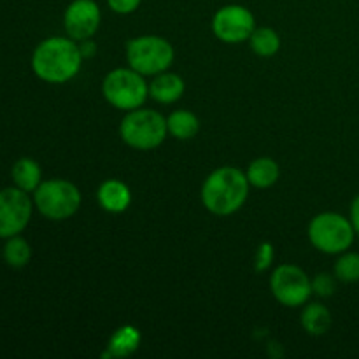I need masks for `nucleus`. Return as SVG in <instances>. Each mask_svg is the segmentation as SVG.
Segmentation results:
<instances>
[{
  "label": "nucleus",
  "instance_id": "20",
  "mask_svg": "<svg viewBox=\"0 0 359 359\" xmlns=\"http://www.w3.org/2000/svg\"><path fill=\"white\" fill-rule=\"evenodd\" d=\"M251 41L252 51L258 56H263V58H269V56H273L280 48V37L276 30L272 28H255V32L249 37Z\"/></svg>",
  "mask_w": 359,
  "mask_h": 359
},
{
  "label": "nucleus",
  "instance_id": "3",
  "mask_svg": "<svg viewBox=\"0 0 359 359\" xmlns=\"http://www.w3.org/2000/svg\"><path fill=\"white\" fill-rule=\"evenodd\" d=\"M167 119L151 109H133L123 118L119 135L133 149L149 151L161 146L167 137Z\"/></svg>",
  "mask_w": 359,
  "mask_h": 359
},
{
  "label": "nucleus",
  "instance_id": "7",
  "mask_svg": "<svg viewBox=\"0 0 359 359\" xmlns=\"http://www.w3.org/2000/svg\"><path fill=\"white\" fill-rule=\"evenodd\" d=\"M104 97L112 107L119 111H133L146 102L149 86L144 81L142 74L130 69H116L105 76L102 84Z\"/></svg>",
  "mask_w": 359,
  "mask_h": 359
},
{
  "label": "nucleus",
  "instance_id": "15",
  "mask_svg": "<svg viewBox=\"0 0 359 359\" xmlns=\"http://www.w3.org/2000/svg\"><path fill=\"white\" fill-rule=\"evenodd\" d=\"M14 186L27 193H34L42 182V170L32 158H20L13 167Z\"/></svg>",
  "mask_w": 359,
  "mask_h": 359
},
{
  "label": "nucleus",
  "instance_id": "12",
  "mask_svg": "<svg viewBox=\"0 0 359 359\" xmlns=\"http://www.w3.org/2000/svg\"><path fill=\"white\" fill-rule=\"evenodd\" d=\"M97 196L102 209L112 214L125 212L130 207V203H132L130 188L125 182L118 181V179H109V181L102 182L97 191Z\"/></svg>",
  "mask_w": 359,
  "mask_h": 359
},
{
  "label": "nucleus",
  "instance_id": "23",
  "mask_svg": "<svg viewBox=\"0 0 359 359\" xmlns=\"http://www.w3.org/2000/svg\"><path fill=\"white\" fill-rule=\"evenodd\" d=\"M273 262V248L272 244H269V242H263L262 245H259L258 252H256V270L258 272H263V270L269 269L270 265H272Z\"/></svg>",
  "mask_w": 359,
  "mask_h": 359
},
{
  "label": "nucleus",
  "instance_id": "11",
  "mask_svg": "<svg viewBox=\"0 0 359 359\" xmlns=\"http://www.w3.org/2000/svg\"><path fill=\"white\" fill-rule=\"evenodd\" d=\"M100 7L95 0H74L63 14V27L70 39L83 42L93 37L100 27Z\"/></svg>",
  "mask_w": 359,
  "mask_h": 359
},
{
  "label": "nucleus",
  "instance_id": "18",
  "mask_svg": "<svg viewBox=\"0 0 359 359\" xmlns=\"http://www.w3.org/2000/svg\"><path fill=\"white\" fill-rule=\"evenodd\" d=\"M167 128L170 135L175 139L188 140L198 133L200 121L193 112L189 111H174L167 119Z\"/></svg>",
  "mask_w": 359,
  "mask_h": 359
},
{
  "label": "nucleus",
  "instance_id": "5",
  "mask_svg": "<svg viewBox=\"0 0 359 359\" xmlns=\"http://www.w3.org/2000/svg\"><path fill=\"white\" fill-rule=\"evenodd\" d=\"M126 60L133 70L142 76H156L165 72L174 62V48L158 35L135 37L126 44Z\"/></svg>",
  "mask_w": 359,
  "mask_h": 359
},
{
  "label": "nucleus",
  "instance_id": "4",
  "mask_svg": "<svg viewBox=\"0 0 359 359\" xmlns=\"http://www.w3.org/2000/svg\"><path fill=\"white\" fill-rule=\"evenodd\" d=\"M353 223L337 212L318 214L309 224V238L318 251L326 255H342L354 242Z\"/></svg>",
  "mask_w": 359,
  "mask_h": 359
},
{
  "label": "nucleus",
  "instance_id": "21",
  "mask_svg": "<svg viewBox=\"0 0 359 359\" xmlns=\"http://www.w3.org/2000/svg\"><path fill=\"white\" fill-rule=\"evenodd\" d=\"M335 277L342 283L359 280V252H342L335 263Z\"/></svg>",
  "mask_w": 359,
  "mask_h": 359
},
{
  "label": "nucleus",
  "instance_id": "8",
  "mask_svg": "<svg viewBox=\"0 0 359 359\" xmlns=\"http://www.w3.org/2000/svg\"><path fill=\"white\" fill-rule=\"evenodd\" d=\"M270 287L279 304L286 307H300L312 294V280L294 265H280L270 279Z\"/></svg>",
  "mask_w": 359,
  "mask_h": 359
},
{
  "label": "nucleus",
  "instance_id": "25",
  "mask_svg": "<svg viewBox=\"0 0 359 359\" xmlns=\"http://www.w3.org/2000/svg\"><path fill=\"white\" fill-rule=\"evenodd\" d=\"M351 223H353L354 231L359 235V195L353 200V205H351Z\"/></svg>",
  "mask_w": 359,
  "mask_h": 359
},
{
  "label": "nucleus",
  "instance_id": "10",
  "mask_svg": "<svg viewBox=\"0 0 359 359\" xmlns=\"http://www.w3.org/2000/svg\"><path fill=\"white\" fill-rule=\"evenodd\" d=\"M212 30L219 41L228 44L244 42L255 32V16L244 6H224L214 14Z\"/></svg>",
  "mask_w": 359,
  "mask_h": 359
},
{
  "label": "nucleus",
  "instance_id": "14",
  "mask_svg": "<svg viewBox=\"0 0 359 359\" xmlns=\"http://www.w3.org/2000/svg\"><path fill=\"white\" fill-rule=\"evenodd\" d=\"M140 346V332L133 326H121L116 330L114 335L109 340L107 351L102 358H126L132 356Z\"/></svg>",
  "mask_w": 359,
  "mask_h": 359
},
{
  "label": "nucleus",
  "instance_id": "26",
  "mask_svg": "<svg viewBox=\"0 0 359 359\" xmlns=\"http://www.w3.org/2000/svg\"><path fill=\"white\" fill-rule=\"evenodd\" d=\"M79 48H81V55H83V58H90V56H93L95 44L90 41V39L83 41V44H81Z\"/></svg>",
  "mask_w": 359,
  "mask_h": 359
},
{
  "label": "nucleus",
  "instance_id": "19",
  "mask_svg": "<svg viewBox=\"0 0 359 359\" xmlns=\"http://www.w3.org/2000/svg\"><path fill=\"white\" fill-rule=\"evenodd\" d=\"M2 256L4 262L9 266H13V269H23V266L28 265V262L32 258L30 244L23 237H20V235L6 238Z\"/></svg>",
  "mask_w": 359,
  "mask_h": 359
},
{
  "label": "nucleus",
  "instance_id": "22",
  "mask_svg": "<svg viewBox=\"0 0 359 359\" xmlns=\"http://www.w3.org/2000/svg\"><path fill=\"white\" fill-rule=\"evenodd\" d=\"M337 290V284L333 276L330 273H318L312 280V293H316L321 298H330Z\"/></svg>",
  "mask_w": 359,
  "mask_h": 359
},
{
  "label": "nucleus",
  "instance_id": "13",
  "mask_svg": "<svg viewBox=\"0 0 359 359\" xmlns=\"http://www.w3.org/2000/svg\"><path fill=\"white\" fill-rule=\"evenodd\" d=\"M184 93V81L177 74H156L149 84V97L160 104H174Z\"/></svg>",
  "mask_w": 359,
  "mask_h": 359
},
{
  "label": "nucleus",
  "instance_id": "2",
  "mask_svg": "<svg viewBox=\"0 0 359 359\" xmlns=\"http://www.w3.org/2000/svg\"><path fill=\"white\" fill-rule=\"evenodd\" d=\"M249 195L248 175L233 167L214 170L202 188V202L217 216H230L244 205Z\"/></svg>",
  "mask_w": 359,
  "mask_h": 359
},
{
  "label": "nucleus",
  "instance_id": "16",
  "mask_svg": "<svg viewBox=\"0 0 359 359\" xmlns=\"http://www.w3.org/2000/svg\"><path fill=\"white\" fill-rule=\"evenodd\" d=\"M248 181L255 188H270L279 179V165L272 158H258L248 168Z\"/></svg>",
  "mask_w": 359,
  "mask_h": 359
},
{
  "label": "nucleus",
  "instance_id": "1",
  "mask_svg": "<svg viewBox=\"0 0 359 359\" xmlns=\"http://www.w3.org/2000/svg\"><path fill=\"white\" fill-rule=\"evenodd\" d=\"M83 60L81 48L74 39L49 37L35 48L32 70L46 83L62 84L76 77Z\"/></svg>",
  "mask_w": 359,
  "mask_h": 359
},
{
  "label": "nucleus",
  "instance_id": "24",
  "mask_svg": "<svg viewBox=\"0 0 359 359\" xmlns=\"http://www.w3.org/2000/svg\"><path fill=\"white\" fill-rule=\"evenodd\" d=\"M142 0H107L109 7L118 14H130L140 6Z\"/></svg>",
  "mask_w": 359,
  "mask_h": 359
},
{
  "label": "nucleus",
  "instance_id": "9",
  "mask_svg": "<svg viewBox=\"0 0 359 359\" xmlns=\"http://www.w3.org/2000/svg\"><path fill=\"white\" fill-rule=\"evenodd\" d=\"M32 203L27 191L20 188H6L0 191V238L20 235L32 217Z\"/></svg>",
  "mask_w": 359,
  "mask_h": 359
},
{
  "label": "nucleus",
  "instance_id": "17",
  "mask_svg": "<svg viewBox=\"0 0 359 359\" xmlns=\"http://www.w3.org/2000/svg\"><path fill=\"white\" fill-rule=\"evenodd\" d=\"M302 326L311 335H325L332 328V312L323 304H311L302 312Z\"/></svg>",
  "mask_w": 359,
  "mask_h": 359
},
{
  "label": "nucleus",
  "instance_id": "6",
  "mask_svg": "<svg viewBox=\"0 0 359 359\" xmlns=\"http://www.w3.org/2000/svg\"><path fill=\"white\" fill-rule=\"evenodd\" d=\"M34 203L39 212L51 221L69 219L81 205V193L72 182L51 179L39 184L34 191Z\"/></svg>",
  "mask_w": 359,
  "mask_h": 359
}]
</instances>
